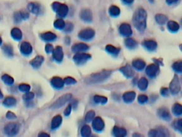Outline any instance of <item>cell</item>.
<instances>
[{
  "label": "cell",
  "instance_id": "6da1fadb",
  "mask_svg": "<svg viewBox=\"0 0 182 137\" xmlns=\"http://www.w3.org/2000/svg\"><path fill=\"white\" fill-rule=\"evenodd\" d=\"M133 24L139 31H145L146 26V12L143 8L136 10L133 16Z\"/></svg>",
  "mask_w": 182,
  "mask_h": 137
},
{
  "label": "cell",
  "instance_id": "7a4b0ae2",
  "mask_svg": "<svg viewBox=\"0 0 182 137\" xmlns=\"http://www.w3.org/2000/svg\"><path fill=\"white\" fill-rule=\"evenodd\" d=\"M111 74V71L105 70L99 73L93 74L85 79V82L88 84H95L103 82L110 77Z\"/></svg>",
  "mask_w": 182,
  "mask_h": 137
},
{
  "label": "cell",
  "instance_id": "3957f363",
  "mask_svg": "<svg viewBox=\"0 0 182 137\" xmlns=\"http://www.w3.org/2000/svg\"><path fill=\"white\" fill-rule=\"evenodd\" d=\"M72 95L70 94H65L61 96L60 98L58 99L50 106V109H56L61 107V106H64L65 103L69 101Z\"/></svg>",
  "mask_w": 182,
  "mask_h": 137
},
{
  "label": "cell",
  "instance_id": "277c9868",
  "mask_svg": "<svg viewBox=\"0 0 182 137\" xmlns=\"http://www.w3.org/2000/svg\"><path fill=\"white\" fill-rule=\"evenodd\" d=\"M19 125L17 123L12 122L7 124L4 127V131L5 134L7 136H14L19 132Z\"/></svg>",
  "mask_w": 182,
  "mask_h": 137
},
{
  "label": "cell",
  "instance_id": "5b68a950",
  "mask_svg": "<svg viewBox=\"0 0 182 137\" xmlns=\"http://www.w3.org/2000/svg\"><path fill=\"white\" fill-rule=\"evenodd\" d=\"M181 86L179 83V77L177 75H174L172 81H171L170 84H169V92H171L172 94L175 95L180 91Z\"/></svg>",
  "mask_w": 182,
  "mask_h": 137
},
{
  "label": "cell",
  "instance_id": "8992f818",
  "mask_svg": "<svg viewBox=\"0 0 182 137\" xmlns=\"http://www.w3.org/2000/svg\"><path fill=\"white\" fill-rule=\"evenodd\" d=\"M91 58V56L89 54L86 53H76V54L73 57V61L75 63H76L78 65H81L85 64L88 60H89Z\"/></svg>",
  "mask_w": 182,
  "mask_h": 137
},
{
  "label": "cell",
  "instance_id": "52a82bcc",
  "mask_svg": "<svg viewBox=\"0 0 182 137\" xmlns=\"http://www.w3.org/2000/svg\"><path fill=\"white\" fill-rule=\"evenodd\" d=\"M95 36V31L93 29H84L78 34V37L83 40H90Z\"/></svg>",
  "mask_w": 182,
  "mask_h": 137
},
{
  "label": "cell",
  "instance_id": "ba28073f",
  "mask_svg": "<svg viewBox=\"0 0 182 137\" xmlns=\"http://www.w3.org/2000/svg\"><path fill=\"white\" fill-rule=\"evenodd\" d=\"M119 32L124 37H130L132 34V30L131 26L127 23H123L119 28Z\"/></svg>",
  "mask_w": 182,
  "mask_h": 137
},
{
  "label": "cell",
  "instance_id": "9c48e42d",
  "mask_svg": "<svg viewBox=\"0 0 182 137\" xmlns=\"http://www.w3.org/2000/svg\"><path fill=\"white\" fill-rule=\"evenodd\" d=\"M53 57L55 59V62H61L63 59H64V52H63V49L61 47L58 46L54 49L53 51Z\"/></svg>",
  "mask_w": 182,
  "mask_h": 137
},
{
  "label": "cell",
  "instance_id": "30bf717a",
  "mask_svg": "<svg viewBox=\"0 0 182 137\" xmlns=\"http://www.w3.org/2000/svg\"><path fill=\"white\" fill-rule=\"evenodd\" d=\"M93 127L97 131H101L105 127V123L100 117H96L93 119Z\"/></svg>",
  "mask_w": 182,
  "mask_h": 137
},
{
  "label": "cell",
  "instance_id": "8fae6325",
  "mask_svg": "<svg viewBox=\"0 0 182 137\" xmlns=\"http://www.w3.org/2000/svg\"><path fill=\"white\" fill-rule=\"evenodd\" d=\"M80 19L85 22H90L93 19L92 12L88 9H83L80 13Z\"/></svg>",
  "mask_w": 182,
  "mask_h": 137
},
{
  "label": "cell",
  "instance_id": "7c38bea8",
  "mask_svg": "<svg viewBox=\"0 0 182 137\" xmlns=\"http://www.w3.org/2000/svg\"><path fill=\"white\" fill-rule=\"evenodd\" d=\"M159 72V66L156 64H151L146 68V73L150 77H155Z\"/></svg>",
  "mask_w": 182,
  "mask_h": 137
},
{
  "label": "cell",
  "instance_id": "4fadbf2b",
  "mask_svg": "<svg viewBox=\"0 0 182 137\" xmlns=\"http://www.w3.org/2000/svg\"><path fill=\"white\" fill-rule=\"evenodd\" d=\"M20 50H21V52L23 54L28 56L31 54L32 47L29 42H24L22 43L21 47H20Z\"/></svg>",
  "mask_w": 182,
  "mask_h": 137
},
{
  "label": "cell",
  "instance_id": "5bb4252c",
  "mask_svg": "<svg viewBox=\"0 0 182 137\" xmlns=\"http://www.w3.org/2000/svg\"><path fill=\"white\" fill-rule=\"evenodd\" d=\"M50 84H51V85L53 86V87L55 89H58L63 88L64 86V80H63L61 78L58 77H55L54 78H52L51 80H50Z\"/></svg>",
  "mask_w": 182,
  "mask_h": 137
},
{
  "label": "cell",
  "instance_id": "9a60e30c",
  "mask_svg": "<svg viewBox=\"0 0 182 137\" xmlns=\"http://www.w3.org/2000/svg\"><path fill=\"white\" fill-rule=\"evenodd\" d=\"M88 46L83 43H78L72 47V51L75 53H79L82 52H85L88 49Z\"/></svg>",
  "mask_w": 182,
  "mask_h": 137
},
{
  "label": "cell",
  "instance_id": "2e32d148",
  "mask_svg": "<svg viewBox=\"0 0 182 137\" xmlns=\"http://www.w3.org/2000/svg\"><path fill=\"white\" fill-rule=\"evenodd\" d=\"M120 71L123 74L124 76H125V77H127V78L132 77L133 75H134L133 69L129 64L125 65V67H121L120 68Z\"/></svg>",
  "mask_w": 182,
  "mask_h": 137
},
{
  "label": "cell",
  "instance_id": "e0dca14e",
  "mask_svg": "<svg viewBox=\"0 0 182 137\" xmlns=\"http://www.w3.org/2000/svg\"><path fill=\"white\" fill-rule=\"evenodd\" d=\"M44 58L42 56H37L33 59L31 62H30V64H31L34 68H38L41 67L42 63L44 62Z\"/></svg>",
  "mask_w": 182,
  "mask_h": 137
},
{
  "label": "cell",
  "instance_id": "ac0fdd59",
  "mask_svg": "<svg viewBox=\"0 0 182 137\" xmlns=\"http://www.w3.org/2000/svg\"><path fill=\"white\" fill-rule=\"evenodd\" d=\"M158 114L164 120L169 121L171 119V114L169 111L166 108H161L158 110Z\"/></svg>",
  "mask_w": 182,
  "mask_h": 137
},
{
  "label": "cell",
  "instance_id": "d6986e66",
  "mask_svg": "<svg viewBox=\"0 0 182 137\" xmlns=\"http://www.w3.org/2000/svg\"><path fill=\"white\" fill-rule=\"evenodd\" d=\"M142 44L149 51H155L157 47L156 42L153 40H145L143 42Z\"/></svg>",
  "mask_w": 182,
  "mask_h": 137
},
{
  "label": "cell",
  "instance_id": "ffe728a7",
  "mask_svg": "<svg viewBox=\"0 0 182 137\" xmlns=\"http://www.w3.org/2000/svg\"><path fill=\"white\" fill-rule=\"evenodd\" d=\"M113 134L117 137H123L127 135V131L124 128L115 126L113 129Z\"/></svg>",
  "mask_w": 182,
  "mask_h": 137
},
{
  "label": "cell",
  "instance_id": "44dd1931",
  "mask_svg": "<svg viewBox=\"0 0 182 137\" xmlns=\"http://www.w3.org/2000/svg\"><path fill=\"white\" fill-rule=\"evenodd\" d=\"M136 97V94L134 91H128L123 94V100L126 103H131L135 100Z\"/></svg>",
  "mask_w": 182,
  "mask_h": 137
},
{
  "label": "cell",
  "instance_id": "7402d4cb",
  "mask_svg": "<svg viewBox=\"0 0 182 137\" xmlns=\"http://www.w3.org/2000/svg\"><path fill=\"white\" fill-rule=\"evenodd\" d=\"M145 61L140 59H136L132 62V66L138 71L143 70L145 67Z\"/></svg>",
  "mask_w": 182,
  "mask_h": 137
},
{
  "label": "cell",
  "instance_id": "603a6c76",
  "mask_svg": "<svg viewBox=\"0 0 182 137\" xmlns=\"http://www.w3.org/2000/svg\"><path fill=\"white\" fill-rule=\"evenodd\" d=\"M56 12L60 17H65L68 12V8L65 4H60L56 10Z\"/></svg>",
  "mask_w": 182,
  "mask_h": 137
},
{
  "label": "cell",
  "instance_id": "cb8c5ba5",
  "mask_svg": "<svg viewBox=\"0 0 182 137\" xmlns=\"http://www.w3.org/2000/svg\"><path fill=\"white\" fill-rule=\"evenodd\" d=\"M41 38L44 40V41L46 42H50V41H54L55 39H56V36L54 33L48 32L44 33L41 35Z\"/></svg>",
  "mask_w": 182,
  "mask_h": 137
},
{
  "label": "cell",
  "instance_id": "d4e9b609",
  "mask_svg": "<svg viewBox=\"0 0 182 137\" xmlns=\"http://www.w3.org/2000/svg\"><path fill=\"white\" fill-rule=\"evenodd\" d=\"M62 123V117L61 116L57 115L54 116L52 119L51 121V129H55L57 128H59L60 124Z\"/></svg>",
  "mask_w": 182,
  "mask_h": 137
},
{
  "label": "cell",
  "instance_id": "484cf974",
  "mask_svg": "<svg viewBox=\"0 0 182 137\" xmlns=\"http://www.w3.org/2000/svg\"><path fill=\"white\" fill-rule=\"evenodd\" d=\"M11 35L14 39L19 41L22 38V32L18 28H14L11 31Z\"/></svg>",
  "mask_w": 182,
  "mask_h": 137
},
{
  "label": "cell",
  "instance_id": "4316f807",
  "mask_svg": "<svg viewBox=\"0 0 182 137\" xmlns=\"http://www.w3.org/2000/svg\"><path fill=\"white\" fill-rule=\"evenodd\" d=\"M16 103H17L16 99L12 97V96L7 97L3 101L4 106H7V107H12V106H14L15 104H16Z\"/></svg>",
  "mask_w": 182,
  "mask_h": 137
},
{
  "label": "cell",
  "instance_id": "83f0119b",
  "mask_svg": "<svg viewBox=\"0 0 182 137\" xmlns=\"http://www.w3.org/2000/svg\"><path fill=\"white\" fill-rule=\"evenodd\" d=\"M105 50L109 53V54L114 55V56H117L119 53H120V49L119 48H117L115 47H114L113 45H107L105 47Z\"/></svg>",
  "mask_w": 182,
  "mask_h": 137
},
{
  "label": "cell",
  "instance_id": "f1b7e54d",
  "mask_svg": "<svg viewBox=\"0 0 182 137\" xmlns=\"http://www.w3.org/2000/svg\"><path fill=\"white\" fill-rule=\"evenodd\" d=\"M28 9H29V10L31 12V13L37 14L39 12L40 7L39 5L38 4L34 3V2H31V3H29L28 4Z\"/></svg>",
  "mask_w": 182,
  "mask_h": 137
},
{
  "label": "cell",
  "instance_id": "f546056e",
  "mask_svg": "<svg viewBox=\"0 0 182 137\" xmlns=\"http://www.w3.org/2000/svg\"><path fill=\"white\" fill-rule=\"evenodd\" d=\"M125 44L126 47L130 49H135V48L136 47V46H137V43H136L135 39H132V38H127V39H125Z\"/></svg>",
  "mask_w": 182,
  "mask_h": 137
},
{
  "label": "cell",
  "instance_id": "4dcf8cb0",
  "mask_svg": "<svg viewBox=\"0 0 182 137\" xmlns=\"http://www.w3.org/2000/svg\"><path fill=\"white\" fill-rule=\"evenodd\" d=\"M138 87L140 89V90L141 91H144V90H146V88L148 87V81L146 79V78H141L140 80H139L138 82Z\"/></svg>",
  "mask_w": 182,
  "mask_h": 137
},
{
  "label": "cell",
  "instance_id": "1f68e13d",
  "mask_svg": "<svg viewBox=\"0 0 182 137\" xmlns=\"http://www.w3.org/2000/svg\"><path fill=\"white\" fill-rule=\"evenodd\" d=\"M167 27H168V29L170 30L171 32H178V30L179 29V24L174 21L169 22L167 24Z\"/></svg>",
  "mask_w": 182,
  "mask_h": 137
},
{
  "label": "cell",
  "instance_id": "d6a6232c",
  "mask_svg": "<svg viewBox=\"0 0 182 137\" xmlns=\"http://www.w3.org/2000/svg\"><path fill=\"white\" fill-rule=\"evenodd\" d=\"M3 51L5 53V54L8 57H13L14 55V51H13V47H12L11 45L9 44H5L3 47Z\"/></svg>",
  "mask_w": 182,
  "mask_h": 137
},
{
  "label": "cell",
  "instance_id": "836d02e7",
  "mask_svg": "<svg viewBox=\"0 0 182 137\" xmlns=\"http://www.w3.org/2000/svg\"><path fill=\"white\" fill-rule=\"evenodd\" d=\"M172 112L176 116H180L182 114V106L179 103L174 104L172 107Z\"/></svg>",
  "mask_w": 182,
  "mask_h": 137
},
{
  "label": "cell",
  "instance_id": "e575fe53",
  "mask_svg": "<svg viewBox=\"0 0 182 137\" xmlns=\"http://www.w3.org/2000/svg\"><path fill=\"white\" fill-rule=\"evenodd\" d=\"M155 19H156V22L158 23L159 24H164L165 23H166L168 20V18L166 17V16L164 14H156V17H155Z\"/></svg>",
  "mask_w": 182,
  "mask_h": 137
},
{
  "label": "cell",
  "instance_id": "d590c367",
  "mask_svg": "<svg viewBox=\"0 0 182 137\" xmlns=\"http://www.w3.org/2000/svg\"><path fill=\"white\" fill-rule=\"evenodd\" d=\"M80 134L83 136L88 137L91 134V129L88 125H84L81 128V130H80Z\"/></svg>",
  "mask_w": 182,
  "mask_h": 137
},
{
  "label": "cell",
  "instance_id": "8d00e7d4",
  "mask_svg": "<svg viewBox=\"0 0 182 137\" xmlns=\"http://www.w3.org/2000/svg\"><path fill=\"white\" fill-rule=\"evenodd\" d=\"M2 79L7 85H9V86L13 84L14 82V79L12 77H10V76L8 74H4L2 77Z\"/></svg>",
  "mask_w": 182,
  "mask_h": 137
},
{
  "label": "cell",
  "instance_id": "74e56055",
  "mask_svg": "<svg viewBox=\"0 0 182 137\" xmlns=\"http://www.w3.org/2000/svg\"><path fill=\"white\" fill-rule=\"evenodd\" d=\"M109 13L112 17H117L120 14V9L116 6H111L109 9Z\"/></svg>",
  "mask_w": 182,
  "mask_h": 137
},
{
  "label": "cell",
  "instance_id": "f35d334b",
  "mask_svg": "<svg viewBox=\"0 0 182 137\" xmlns=\"http://www.w3.org/2000/svg\"><path fill=\"white\" fill-rule=\"evenodd\" d=\"M94 101L95 103L97 104H104L108 101V99L105 97V96H100V95H95L94 96Z\"/></svg>",
  "mask_w": 182,
  "mask_h": 137
},
{
  "label": "cell",
  "instance_id": "ab89813d",
  "mask_svg": "<svg viewBox=\"0 0 182 137\" xmlns=\"http://www.w3.org/2000/svg\"><path fill=\"white\" fill-rule=\"evenodd\" d=\"M156 132H157V136H169V134L167 131V129L164 127H159L156 129Z\"/></svg>",
  "mask_w": 182,
  "mask_h": 137
},
{
  "label": "cell",
  "instance_id": "60d3db41",
  "mask_svg": "<svg viewBox=\"0 0 182 137\" xmlns=\"http://www.w3.org/2000/svg\"><path fill=\"white\" fill-rule=\"evenodd\" d=\"M54 27L58 29H63L65 26V22L62 19H59L54 22Z\"/></svg>",
  "mask_w": 182,
  "mask_h": 137
},
{
  "label": "cell",
  "instance_id": "b9f144b4",
  "mask_svg": "<svg viewBox=\"0 0 182 137\" xmlns=\"http://www.w3.org/2000/svg\"><path fill=\"white\" fill-rule=\"evenodd\" d=\"M173 69L177 73H181L182 72V62L181 61L176 62L174 63L172 66Z\"/></svg>",
  "mask_w": 182,
  "mask_h": 137
},
{
  "label": "cell",
  "instance_id": "7bdbcfd3",
  "mask_svg": "<svg viewBox=\"0 0 182 137\" xmlns=\"http://www.w3.org/2000/svg\"><path fill=\"white\" fill-rule=\"evenodd\" d=\"M174 128L176 129V130H178L179 131L181 132L182 131V120L181 119H177L174 121L173 124Z\"/></svg>",
  "mask_w": 182,
  "mask_h": 137
},
{
  "label": "cell",
  "instance_id": "ee69618b",
  "mask_svg": "<svg viewBox=\"0 0 182 137\" xmlns=\"http://www.w3.org/2000/svg\"><path fill=\"white\" fill-rule=\"evenodd\" d=\"M95 111L91 110L89 111L86 114V115H85V121H87V122H90L93 120V119L95 117Z\"/></svg>",
  "mask_w": 182,
  "mask_h": 137
},
{
  "label": "cell",
  "instance_id": "f6af8a7d",
  "mask_svg": "<svg viewBox=\"0 0 182 137\" xmlns=\"http://www.w3.org/2000/svg\"><path fill=\"white\" fill-rule=\"evenodd\" d=\"M30 89V86L29 84H19V89L22 91V92H28V91H29Z\"/></svg>",
  "mask_w": 182,
  "mask_h": 137
},
{
  "label": "cell",
  "instance_id": "bcb514c9",
  "mask_svg": "<svg viewBox=\"0 0 182 137\" xmlns=\"http://www.w3.org/2000/svg\"><path fill=\"white\" fill-rule=\"evenodd\" d=\"M34 97V94L33 92H29V91H28V92H26V94L23 96V99L25 101H30L33 99Z\"/></svg>",
  "mask_w": 182,
  "mask_h": 137
},
{
  "label": "cell",
  "instance_id": "7dc6e473",
  "mask_svg": "<svg viewBox=\"0 0 182 137\" xmlns=\"http://www.w3.org/2000/svg\"><path fill=\"white\" fill-rule=\"evenodd\" d=\"M64 84L67 85H71V84H74L76 83V81H75V79H73L72 77H66L64 80Z\"/></svg>",
  "mask_w": 182,
  "mask_h": 137
},
{
  "label": "cell",
  "instance_id": "c3c4849f",
  "mask_svg": "<svg viewBox=\"0 0 182 137\" xmlns=\"http://www.w3.org/2000/svg\"><path fill=\"white\" fill-rule=\"evenodd\" d=\"M138 102L140 103V104H145L146 103V101H148V97L146 96V95H144V94H141L138 96Z\"/></svg>",
  "mask_w": 182,
  "mask_h": 137
},
{
  "label": "cell",
  "instance_id": "681fc988",
  "mask_svg": "<svg viewBox=\"0 0 182 137\" xmlns=\"http://www.w3.org/2000/svg\"><path fill=\"white\" fill-rule=\"evenodd\" d=\"M73 29V25L72 23L68 22V23H67V24H65V26L64 28L65 32H70L72 31Z\"/></svg>",
  "mask_w": 182,
  "mask_h": 137
},
{
  "label": "cell",
  "instance_id": "f907efd6",
  "mask_svg": "<svg viewBox=\"0 0 182 137\" xmlns=\"http://www.w3.org/2000/svg\"><path fill=\"white\" fill-rule=\"evenodd\" d=\"M14 21L16 22L17 23H19V22H21L22 20H23L22 17V15H21V13H20V12H16V13L14 14Z\"/></svg>",
  "mask_w": 182,
  "mask_h": 137
},
{
  "label": "cell",
  "instance_id": "816d5d0a",
  "mask_svg": "<svg viewBox=\"0 0 182 137\" xmlns=\"http://www.w3.org/2000/svg\"><path fill=\"white\" fill-rule=\"evenodd\" d=\"M6 117L8 119H10V120H12V119H16L17 116L13 112H12V111H8V112L7 113Z\"/></svg>",
  "mask_w": 182,
  "mask_h": 137
},
{
  "label": "cell",
  "instance_id": "f5cc1de1",
  "mask_svg": "<svg viewBox=\"0 0 182 137\" xmlns=\"http://www.w3.org/2000/svg\"><path fill=\"white\" fill-rule=\"evenodd\" d=\"M45 50L47 53H52L53 51H54V47L51 44H46L45 47Z\"/></svg>",
  "mask_w": 182,
  "mask_h": 137
},
{
  "label": "cell",
  "instance_id": "db71d44e",
  "mask_svg": "<svg viewBox=\"0 0 182 137\" xmlns=\"http://www.w3.org/2000/svg\"><path fill=\"white\" fill-rule=\"evenodd\" d=\"M161 94L164 96H167L169 94V90L167 88H161Z\"/></svg>",
  "mask_w": 182,
  "mask_h": 137
},
{
  "label": "cell",
  "instance_id": "11a10c76",
  "mask_svg": "<svg viewBox=\"0 0 182 137\" xmlns=\"http://www.w3.org/2000/svg\"><path fill=\"white\" fill-rule=\"evenodd\" d=\"M70 112H71V105H68L64 111V115L66 116H69Z\"/></svg>",
  "mask_w": 182,
  "mask_h": 137
},
{
  "label": "cell",
  "instance_id": "9f6ffc18",
  "mask_svg": "<svg viewBox=\"0 0 182 137\" xmlns=\"http://www.w3.org/2000/svg\"><path fill=\"white\" fill-rule=\"evenodd\" d=\"M20 13H21L22 19H27L28 18H29V13H28V12H24V11H22V12H20Z\"/></svg>",
  "mask_w": 182,
  "mask_h": 137
},
{
  "label": "cell",
  "instance_id": "6f0895ef",
  "mask_svg": "<svg viewBox=\"0 0 182 137\" xmlns=\"http://www.w3.org/2000/svg\"><path fill=\"white\" fill-rule=\"evenodd\" d=\"M149 136H157V132H156V130H155V129L150 130V133H149Z\"/></svg>",
  "mask_w": 182,
  "mask_h": 137
},
{
  "label": "cell",
  "instance_id": "680465c9",
  "mask_svg": "<svg viewBox=\"0 0 182 137\" xmlns=\"http://www.w3.org/2000/svg\"><path fill=\"white\" fill-rule=\"evenodd\" d=\"M179 0H166V2H167V4H173L176 3Z\"/></svg>",
  "mask_w": 182,
  "mask_h": 137
},
{
  "label": "cell",
  "instance_id": "91938a15",
  "mask_svg": "<svg viewBox=\"0 0 182 137\" xmlns=\"http://www.w3.org/2000/svg\"><path fill=\"white\" fill-rule=\"evenodd\" d=\"M134 0H122V2L125 4H131L132 3Z\"/></svg>",
  "mask_w": 182,
  "mask_h": 137
},
{
  "label": "cell",
  "instance_id": "94428289",
  "mask_svg": "<svg viewBox=\"0 0 182 137\" xmlns=\"http://www.w3.org/2000/svg\"><path fill=\"white\" fill-rule=\"evenodd\" d=\"M39 136H49V134H48L46 133L42 132V133H40L39 134Z\"/></svg>",
  "mask_w": 182,
  "mask_h": 137
},
{
  "label": "cell",
  "instance_id": "6125c7cd",
  "mask_svg": "<svg viewBox=\"0 0 182 137\" xmlns=\"http://www.w3.org/2000/svg\"><path fill=\"white\" fill-rule=\"evenodd\" d=\"M65 42H66V44H70V37H66L65 38Z\"/></svg>",
  "mask_w": 182,
  "mask_h": 137
},
{
  "label": "cell",
  "instance_id": "be15d7a7",
  "mask_svg": "<svg viewBox=\"0 0 182 137\" xmlns=\"http://www.w3.org/2000/svg\"><path fill=\"white\" fill-rule=\"evenodd\" d=\"M2 98H3V94L2 93V91L0 90V99H2Z\"/></svg>",
  "mask_w": 182,
  "mask_h": 137
},
{
  "label": "cell",
  "instance_id": "e7e4bbea",
  "mask_svg": "<svg viewBox=\"0 0 182 137\" xmlns=\"http://www.w3.org/2000/svg\"><path fill=\"white\" fill-rule=\"evenodd\" d=\"M2 38L0 37V45L2 44Z\"/></svg>",
  "mask_w": 182,
  "mask_h": 137
},
{
  "label": "cell",
  "instance_id": "03108f58",
  "mask_svg": "<svg viewBox=\"0 0 182 137\" xmlns=\"http://www.w3.org/2000/svg\"><path fill=\"white\" fill-rule=\"evenodd\" d=\"M149 1H150V2H152L154 1V0H149Z\"/></svg>",
  "mask_w": 182,
  "mask_h": 137
}]
</instances>
